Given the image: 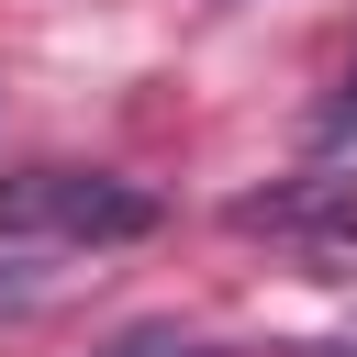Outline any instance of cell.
<instances>
[{
  "instance_id": "obj_3",
  "label": "cell",
  "mask_w": 357,
  "mask_h": 357,
  "mask_svg": "<svg viewBox=\"0 0 357 357\" xmlns=\"http://www.w3.org/2000/svg\"><path fill=\"white\" fill-rule=\"evenodd\" d=\"M89 357H212V346H190L178 324H123L112 346H89Z\"/></svg>"
},
{
  "instance_id": "obj_4",
  "label": "cell",
  "mask_w": 357,
  "mask_h": 357,
  "mask_svg": "<svg viewBox=\"0 0 357 357\" xmlns=\"http://www.w3.org/2000/svg\"><path fill=\"white\" fill-rule=\"evenodd\" d=\"M324 134H357V67L335 78V100H324Z\"/></svg>"
},
{
  "instance_id": "obj_2",
  "label": "cell",
  "mask_w": 357,
  "mask_h": 357,
  "mask_svg": "<svg viewBox=\"0 0 357 357\" xmlns=\"http://www.w3.org/2000/svg\"><path fill=\"white\" fill-rule=\"evenodd\" d=\"M234 234H279L301 257H357V178H290V190H245L223 212Z\"/></svg>"
},
{
  "instance_id": "obj_1",
  "label": "cell",
  "mask_w": 357,
  "mask_h": 357,
  "mask_svg": "<svg viewBox=\"0 0 357 357\" xmlns=\"http://www.w3.org/2000/svg\"><path fill=\"white\" fill-rule=\"evenodd\" d=\"M156 234V190L112 167H11L0 178V245H134Z\"/></svg>"
},
{
  "instance_id": "obj_5",
  "label": "cell",
  "mask_w": 357,
  "mask_h": 357,
  "mask_svg": "<svg viewBox=\"0 0 357 357\" xmlns=\"http://www.w3.org/2000/svg\"><path fill=\"white\" fill-rule=\"evenodd\" d=\"M33 301H45V279H0V324H22Z\"/></svg>"
}]
</instances>
